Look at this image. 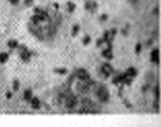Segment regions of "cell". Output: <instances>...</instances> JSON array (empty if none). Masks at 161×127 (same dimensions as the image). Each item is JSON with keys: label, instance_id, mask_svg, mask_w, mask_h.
I'll list each match as a JSON object with an SVG mask.
<instances>
[{"label": "cell", "instance_id": "obj_1", "mask_svg": "<svg viewBox=\"0 0 161 127\" xmlns=\"http://www.w3.org/2000/svg\"><path fill=\"white\" fill-rule=\"evenodd\" d=\"M96 86V85H95ZM95 95L98 98L99 102L102 103H106L110 100V92L107 89V87L103 86V85H99V86H96V89H95Z\"/></svg>", "mask_w": 161, "mask_h": 127}, {"label": "cell", "instance_id": "obj_2", "mask_svg": "<svg viewBox=\"0 0 161 127\" xmlns=\"http://www.w3.org/2000/svg\"><path fill=\"white\" fill-rule=\"evenodd\" d=\"M133 78H130V77H128L127 76V73L126 72H123V73H120L118 74V76H116L113 79H112V84L113 85H131V83H133Z\"/></svg>", "mask_w": 161, "mask_h": 127}, {"label": "cell", "instance_id": "obj_3", "mask_svg": "<svg viewBox=\"0 0 161 127\" xmlns=\"http://www.w3.org/2000/svg\"><path fill=\"white\" fill-rule=\"evenodd\" d=\"M17 48H20V57H21L22 62L29 63L32 57V52H30L25 45H18Z\"/></svg>", "mask_w": 161, "mask_h": 127}, {"label": "cell", "instance_id": "obj_4", "mask_svg": "<svg viewBox=\"0 0 161 127\" xmlns=\"http://www.w3.org/2000/svg\"><path fill=\"white\" fill-rule=\"evenodd\" d=\"M73 76H74L78 80H81V81H85V80L90 79V73H89V71L86 70V69H82V68L77 69L74 71V74H73Z\"/></svg>", "mask_w": 161, "mask_h": 127}, {"label": "cell", "instance_id": "obj_5", "mask_svg": "<svg viewBox=\"0 0 161 127\" xmlns=\"http://www.w3.org/2000/svg\"><path fill=\"white\" fill-rule=\"evenodd\" d=\"M78 104V98H77V96L73 95V94H69V95L65 97V106L67 108V109H73L75 108Z\"/></svg>", "mask_w": 161, "mask_h": 127}, {"label": "cell", "instance_id": "obj_6", "mask_svg": "<svg viewBox=\"0 0 161 127\" xmlns=\"http://www.w3.org/2000/svg\"><path fill=\"white\" fill-rule=\"evenodd\" d=\"M113 72H114V69L110 63H103L101 65V73L103 74L105 78H109Z\"/></svg>", "mask_w": 161, "mask_h": 127}, {"label": "cell", "instance_id": "obj_7", "mask_svg": "<svg viewBox=\"0 0 161 127\" xmlns=\"http://www.w3.org/2000/svg\"><path fill=\"white\" fill-rule=\"evenodd\" d=\"M85 9L89 13H96L98 9V4L95 0H88L85 2Z\"/></svg>", "mask_w": 161, "mask_h": 127}, {"label": "cell", "instance_id": "obj_8", "mask_svg": "<svg viewBox=\"0 0 161 127\" xmlns=\"http://www.w3.org/2000/svg\"><path fill=\"white\" fill-rule=\"evenodd\" d=\"M150 61L154 64L160 63V51L159 48H153L150 53Z\"/></svg>", "mask_w": 161, "mask_h": 127}, {"label": "cell", "instance_id": "obj_9", "mask_svg": "<svg viewBox=\"0 0 161 127\" xmlns=\"http://www.w3.org/2000/svg\"><path fill=\"white\" fill-rule=\"evenodd\" d=\"M33 14H37V15H38V16L40 17L41 22L47 21V20L49 19V14H48V13H47L46 11L41 9L40 7H35V8L33 9Z\"/></svg>", "mask_w": 161, "mask_h": 127}, {"label": "cell", "instance_id": "obj_10", "mask_svg": "<svg viewBox=\"0 0 161 127\" xmlns=\"http://www.w3.org/2000/svg\"><path fill=\"white\" fill-rule=\"evenodd\" d=\"M29 103L31 104V108L34 109V110H39V109L41 108V102H40V100H39L38 97H35V96H32V97H31V100H30Z\"/></svg>", "mask_w": 161, "mask_h": 127}, {"label": "cell", "instance_id": "obj_11", "mask_svg": "<svg viewBox=\"0 0 161 127\" xmlns=\"http://www.w3.org/2000/svg\"><path fill=\"white\" fill-rule=\"evenodd\" d=\"M102 56L106 60H113V51L112 48H109V47H105L103 51H102Z\"/></svg>", "mask_w": 161, "mask_h": 127}, {"label": "cell", "instance_id": "obj_12", "mask_svg": "<svg viewBox=\"0 0 161 127\" xmlns=\"http://www.w3.org/2000/svg\"><path fill=\"white\" fill-rule=\"evenodd\" d=\"M33 96V92L31 88H26L24 92H23V100L26 101V102H30L31 97Z\"/></svg>", "mask_w": 161, "mask_h": 127}, {"label": "cell", "instance_id": "obj_13", "mask_svg": "<svg viewBox=\"0 0 161 127\" xmlns=\"http://www.w3.org/2000/svg\"><path fill=\"white\" fill-rule=\"evenodd\" d=\"M126 73H127V76H128V77H130V78H133V79H134V78H135V77L138 74V71H137V70H136L134 66H129L128 69L126 70Z\"/></svg>", "mask_w": 161, "mask_h": 127}, {"label": "cell", "instance_id": "obj_14", "mask_svg": "<svg viewBox=\"0 0 161 127\" xmlns=\"http://www.w3.org/2000/svg\"><path fill=\"white\" fill-rule=\"evenodd\" d=\"M18 45H20V44H18V41H17L16 39H9V40H8V42H7V46H8V48H9V49H11V51H13V49H16V48L18 47Z\"/></svg>", "mask_w": 161, "mask_h": 127}, {"label": "cell", "instance_id": "obj_15", "mask_svg": "<svg viewBox=\"0 0 161 127\" xmlns=\"http://www.w3.org/2000/svg\"><path fill=\"white\" fill-rule=\"evenodd\" d=\"M8 60H9V54L7 53V52H1L0 53V63L1 64L7 63Z\"/></svg>", "mask_w": 161, "mask_h": 127}, {"label": "cell", "instance_id": "obj_16", "mask_svg": "<svg viewBox=\"0 0 161 127\" xmlns=\"http://www.w3.org/2000/svg\"><path fill=\"white\" fill-rule=\"evenodd\" d=\"M66 8H67V11L70 13V14H72L73 11H75V8H77V5H75L73 1H67L66 2Z\"/></svg>", "mask_w": 161, "mask_h": 127}, {"label": "cell", "instance_id": "obj_17", "mask_svg": "<svg viewBox=\"0 0 161 127\" xmlns=\"http://www.w3.org/2000/svg\"><path fill=\"white\" fill-rule=\"evenodd\" d=\"M30 21H31V24H33V25H40V23H41L40 17L37 14H33L31 16V19H30Z\"/></svg>", "mask_w": 161, "mask_h": 127}, {"label": "cell", "instance_id": "obj_18", "mask_svg": "<svg viewBox=\"0 0 161 127\" xmlns=\"http://www.w3.org/2000/svg\"><path fill=\"white\" fill-rule=\"evenodd\" d=\"M53 71H54V73L60 74V76H65V74H67V69H65V68H55Z\"/></svg>", "mask_w": 161, "mask_h": 127}, {"label": "cell", "instance_id": "obj_19", "mask_svg": "<svg viewBox=\"0 0 161 127\" xmlns=\"http://www.w3.org/2000/svg\"><path fill=\"white\" fill-rule=\"evenodd\" d=\"M80 31V25L79 24H74L73 26H72V31H71V36L72 37H77L78 36V33Z\"/></svg>", "mask_w": 161, "mask_h": 127}, {"label": "cell", "instance_id": "obj_20", "mask_svg": "<svg viewBox=\"0 0 161 127\" xmlns=\"http://www.w3.org/2000/svg\"><path fill=\"white\" fill-rule=\"evenodd\" d=\"M90 42H91V37L89 34H85L84 38H82V45L84 46H88Z\"/></svg>", "mask_w": 161, "mask_h": 127}, {"label": "cell", "instance_id": "obj_21", "mask_svg": "<svg viewBox=\"0 0 161 127\" xmlns=\"http://www.w3.org/2000/svg\"><path fill=\"white\" fill-rule=\"evenodd\" d=\"M18 89H20V80L14 79L13 80V92H18Z\"/></svg>", "mask_w": 161, "mask_h": 127}, {"label": "cell", "instance_id": "obj_22", "mask_svg": "<svg viewBox=\"0 0 161 127\" xmlns=\"http://www.w3.org/2000/svg\"><path fill=\"white\" fill-rule=\"evenodd\" d=\"M142 48H143L142 44H140V42H137V44H136V46H135V53L137 54V55H140V52H142Z\"/></svg>", "mask_w": 161, "mask_h": 127}, {"label": "cell", "instance_id": "obj_23", "mask_svg": "<svg viewBox=\"0 0 161 127\" xmlns=\"http://www.w3.org/2000/svg\"><path fill=\"white\" fill-rule=\"evenodd\" d=\"M154 95H155V98H157V101H158L159 97H160V88H159L158 85H157L155 88H154Z\"/></svg>", "mask_w": 161, "mask_h": 127}, {"label": "cell", "instance_id": "obj_24", "mask_svg": "<svg viewBox=\"0 0 161 127\" xmlns=\"http://www.w3.org/2000/svg\"><path fill=\"white\" fill-rule=\"evenodd\" d=\"M107 20H109V15L105 14V13H104V14H102V15L99 16V21L101 22H106Z\"/></svg>", "mask_w": 161, "mask_h": 127}, {"label": "cell", "instance_id": "obj_25", "mask_svg": "<svg viewBox=\"0 0 161 127\" xmlns=\"http://www.w3.org/2000/svg\"><path fill=\"white\" fill-rule=\"evenodd\" d=\"M102 46H104V40L102 39V38H98L96 40V47H102Z\"/></svg>", "mask_w": 161, "mask_h": 127}, {"label": "cell", "instance_id": "obj_26", "mask_svg": "<svg viewBox=\"0 0 161 127\" xmlns=\"http://www.w3.org/2000/svg\"><path fill=\"white\" fill-rule=\"evenodd\" d=\"M23 2H24V5H25L26 7H31V6H33L34 0H23Z\"/></svg>", "mask_w": 161, "mask_h": 127}, {"label": "cell", "instance_id": "obj_27", "mask_svg": "<svg viewBox=\"0 0 161 127\" xmlns=\"http://www.w3.org/2000/svg\"><path fill=\"white\" fill-rule=\"evenodd\" d=\"M8 1H9V4L13 5V6H17V5L20 4L21 0H8Z\"/></svg>", "mask_w": 161, "mask_h": 127}, {"label": "cell", "instance_id": "obj_28", "mask_svg": "<svg viewBox=\"0 0 161 127\" xmlns=\"http://www.w3.org/2000/svg\"><path fill=\"white\" fill-rule=\"evenodd\" d=\"M6 97H7L8 100H11V97H13V93H11V92H7V93H6Z\"/></svg>", "mask_w": 161, "mask_h": 127}, {"label": "cell", "instance_id": "obj_29", "mask_svg": "<svg viewBox=\"0 0 161 127\" xmlns=\"http://www.w3.org/2000/svg\"><path fill=\"white\" fill-rule=\"evenodd\" d=\"M54 8H55V9H56V11H57V9H58V8H60V5H58V4H57V2H55V4H54Z\"/></svg>", "mask_w": 161, "mask_h": 127}, {"label": "cell", "instance_id": "obj_30", "mask_svg": "<svg viewBox=\"0 0 161 127\" xmlns=\"http://www.w3.org/2000/svg\"><path fill=\"white\" fill-rule=\"evenodd\" d=\"M122 33H123V36H127V34H128V32H127V29H123Z\"/></svg>", "mask_w": 161, "mask_h": 127}, {"label": "cell", "instance_id": "obj_31", "mask_svg": "<svg viewBox=\"0 0 161 127\" xmlns=\"http://www.w3.org/2000/svg\"><path fill=\"white\" fill-rule=\"evenodd\" d=\"M152 42H153L152 40H149V41L146 42V44H148V46H150V45H152Z\"/></svg>", "mask_w": 161, "mask_h": 127}]
</instances>
